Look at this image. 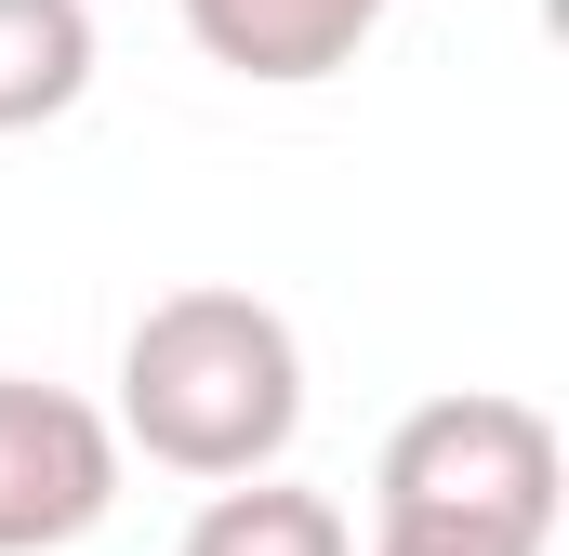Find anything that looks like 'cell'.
Returning <instances> with one entry per match:
<instances>
[{"instance_id":"7","label":"cell","mask_w":569,"mask_h":556,"mask_svg":"<svg viewBox=\"0 0 569 556\" xmlns=\"http://www.w3.org/2000/svg\"><path fill=\"white\" fill-rule=\"evenodd\" d=\"M358 556H543V544H517V530H450V517H371Z\"/></svg>"},{"instance_id":"5","label":"cell","mask_w":569,"mask_h":556,"mask_svg":"<svg viewBox=\"0 0 569 556\" xmlns=\"http://www.w3.org/2000/svg\"><path fill=\"white\" fill-rule=\"evenodd\" d=\"M172 556H358V517L331 490H291L266 464V477H212V504L186 517Z\"/></svg>"},{"instance_id":"1","label":"cell","mask_w":569,"mask_h":556,"mask_svg":"<svg viewBox=\"0 0 569 556\" xmlns=\"http://www.w3.org/2000/svg\"><path fill=\"white\" fill-rule=\"evenodd\" d=\"M120 450H146L159 477H266L305 437V345L266 291L186 278L120 331Z\"/></svg>"},{"instance_id":"4","label":"cell","mask_w":569,"mask_h":556,"mask_svg":"<svg viewBox=\"0 0 569 556\" xmlns=\"http://www.w3.org/2000/svg\"><path fill=\"white\" fill-rule=\"evenodd\" d=\"M385 13H398V0H186V40H199V53H212L226 80L305 93V80L358 67Z\"/></svg>"},{"instance_id":"3","label":"cell","mask_w":569,"mask_h":556,"mask_svg":"<svg viewBox=\"0 0 569 556\" xmlns=\"http://www.w3.org/2000/svg\"><path fill=\"white\" fill-rule=\"evenodd\" d=\"M120 424L93 411L80 385H27L0 371V556H67L107 530L120 504Z\"/></svg>"},{"instance_id":"6","label":"cell","mask_w":569,"mask_h":556,"mask_svg":"<svg viewBox=\"0 0 569 556\" xmlns=\"http://www.w3.org/2000/svg\"><path fill=\"white\" fill-rule=\"evenodd\" d=\"M107 40H93V0H0V133H40L93 93Z\"/></svg>"},{"instance_id":"2","label":"cell","mask_w":569,"mask_h":556,"mask_svg":"<svg viewBox=\"0 0 569 556\" xmlns=\"http://www.w3.org/2000/svg\"><path fill=\"white\" fill-rule=\"evenodd\" d=\"M371 517H450V530H517L557 544V424L530 398H425L371 464Z\"/></svg>"}]
</instances>
